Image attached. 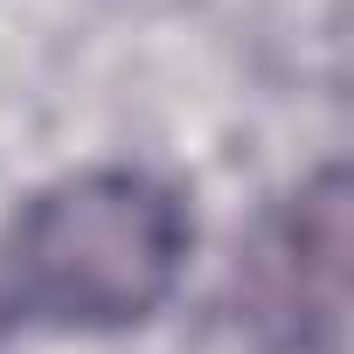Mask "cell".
I'll return each instance as SVG.
<instances>
[{
    "mask_svg": "<svg viewBox=\"0 0 354 354\" xmlns=\"http://www.w3.org/2000/svg\"><path fill=\"white\" fill-rule=\"evenodd\" d=\"M195 250L181 188L146 167L49 181L0 236V319L21 333H125L153 319Z\"/></svg>",
    "mask_w": 354,
    "mask_h": 354,
    "instance_id": "6da1fadb",
    "label": "cell"
}]
</instances>
